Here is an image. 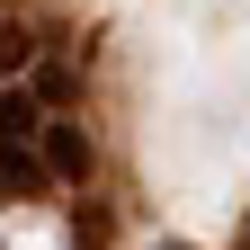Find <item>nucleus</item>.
<instances>
[{
	"instance_id": "4",
	"label": "nucleus",
	"mask_w": 250,
	"mask_h": 250,
	"mask_svg": "<svg viewBox=\"0 0 250 250\" xmlns=\"http://www.w3.org/2000/svg\"><path fill=\"white\" fill-rule=\"evenodd\" d=\"M27 62H36V36L27 27H0V72H27Z\"/></svg>"
},
{
	"instance_id": "2",
	"label": "nucleus",
	"mask_w": 250,
	"mask_h": 250,
	"mask_svg": "<svg viewBox=\"0 0 250 250\" xmlns=\"http://www.w3.org/2000/svg\"><path fill=\"white\" fill-rule=\"evenodd\" d=\"M54 197V179H45V161L27 143H0V206H45Z\"/></svg>"
},
{
	"instance_id": "3",
	"label": "nucleus",
	"mask_w": 250,
	"mask_h": 250,
	"mask_svg": "<svg viewBox=\"0 0 250 250\" xmlns=\"http://www.w3.org/2000/svg\"><path fill=\"white\" fill-rule=\"evenodd\" d=\"M36 125H45V107L27 99V81H18V89H0V143H27Z\"/></svg>"
},
{
	"instance_id": "1",
	"label": "nucleus",
	"mask_w": 250,
	"mask_h": 250,
	"mask_svg": "<svg viewBox=\"0 0 250 250\" xmlns=\"http://www.w3.org/2000/svg\"><path fill=\"white\" fill-rule=\"evenodd\" d=\"M27 152L45 161L54 188H81L89 170H99V143H89V125H81V116H45L36 134H27Z\"/></svg>"
}]
</instances>
